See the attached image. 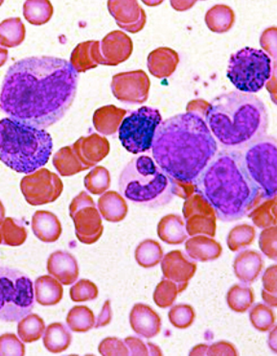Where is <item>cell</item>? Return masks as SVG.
<instances>
[{
	"mask_svg": "<svg viewBox=\"0 0 277 356\" xmlns=\"http://www.w3.org/2000/svg\"><path fill=\"white\" fill-rule=\"evenodd\" d=\"M78 73L69 60L30 57L12 65L5 75L0 108L12 120L39 129L64 118L74 101Z\"/></svg>",
	"mask_w": 277,
	"mask_h": 356,
	"instance_id": "obj_1",
	"label": "cell"
},
{
	"mask_svg": "<svg viewBox=\"0 0 277 356\" xmlns=\"http://www.w3.org/2000/svg\"><path fill=\"white\" fill-rule=\"evenodd\" d=\"M151 149L156 163L181 184H194L219 151L205 120L193 112L163 120Z\"/></svg>",
	"mask_w": 277,
	"mask_h": 356,
	"instance_id": "obj_2",
	"label": "cell"
},
{
	"mask_svg": "<svg viewBox=\"0 0 277 356\" xmlns=\"http://www.w3.org/2000/svg\"><path fill=\"white\" fill-rule=\"evenodd\" d=\"M195 193L214 209L221 221L243 218L255 208L260 191L251 180L243 154L239 150L218 151L194 181Z\"/></svg>",
	"mask_w": 277,
	"mask_h": 356,
	"instance_id": "obj_3",
	"label": "cell"
},
{
	"mask_svg": "<svg viewBox=\"0 0 277 356\" xmlns=\"http://www.w3.org/2000/svg\"><path fill=\"white\" fill-rule=\"evenodd\" d=\"M203 120L216 141L229 150H243L267 136L269 127L268 110L263 101L238 90L214 98Z\"/></svg>",
	"mask_w": 277,
	"mask_h": 356,
	"instance_id": "obj_4",
	"label": "cell"
},
{
	"mask_svg": "<svg viewBox=\"0 0 277 356\" xmlns=\"http://www.w3.org/2000/svg\"><path fill=\"white\" fill-rule=\"evenodd\" d=\"M51 136L11 118L0 120V161L19 173L31 174L49 163Z\"/></svg>",
	"mask_w": 277,
	"mask_h": 356,
	"instance_id": "obj_5",
	"label": "cell"
},
{
	"mask_svg": "<svg viewBox=\"0 0 277 356\" xmlns=\"http://www.w3.org/2000/svg\"><path fill=\"white\" fill-rule=\"evenodd\" d=\"M118 186L125 200L146 208L166 206L176 195L175 181L149 156L129 161L121 171Z\"/></svg>",
	"mask_w": 277,
	"mask_h": 356,
	"instance_id": "obj_6",
	"label": "cell"
},
{
	"mask_svg": "<svg viewBox=\"0 0 277 356\" xmlns=\"http://www.w3.org/2000/svg\"><path fill=\"white\" fill-rule=\"evenodd\" d=\"M273 74V62L265 51L253 47L238 50L229 58L226 76L238 92H260Z\"/></svg>",
	"mask_w": 277,
	"mask_h": 356,
	"instance_id": "obj_7",
	"label": "cell"
},
{
	"mask_svg": "<svg viewBox=\"0 0 277 356\" xmlns=\"http://www.w3.org/2000/svg\"><path fill=\"white\" fill-rule=\"evenodd\" d=\"M35 307L34 284L19 270L0 267V320L19 322Z\"/></svg>",
	"mask_w": 277,
	"mask_h": 356,
	"instance_id": "obj_8",
	"label": "cell"
},
{
	"mask_svg": "<svg viewBox=\"0 0 277 356\" xmlns=\"http://www.w3.org/2000/svg\"><path fill=\"white\" fill-rule=\"evenodd\" d=\"M246 171L260 191L263 200L276 198L277 145L276 138L265 136L241 151Z\"/></svg>",
	"mask_w": 277,
	"mask_h": 356,
	"instance_id": "obj_9",
	"label": "cell"
},
{
	"mask_svg": "<svg viewBox=\"0 0 277 356\" xmlns=\"http://www.w3.org/2000/svg\"><path fill=\"white\" fill-rule=\"evenodd\" d=\"M162 116L158 108L143 106L123 118L118 128V136L128 152L142 154L152 148L156 132Z\"/></svg>",
	"mask_w": 277,
	"mask_h": 356,
	"instance_id": "obj_10",
	"label": "cell"
},
{
	"mask_svg": "<svg viewBox=\"0 0 277 356\" xmlns=\"http://www.w3.org/2000/svg\"><path fill=\"white\" fill-rule=\"evenodd\" d=\"M69 214L74 222L78 241L87 245L99 241L104 227L92 197L84 191L75 197L69 206Z\"/></svg>",
	"mask_w": 277,
	"mask_h": 356,
	"instance_id": "obj_11",
	"label": "cell"
},
{
	"mask_svg": "<svg viewBox=\"0 0 277 356\" xmlns=\"http://www.w3.org/2000/svg\"><path fill=\"white\" fill-rule=\"evenodd\" d=\"M20 189L27 203L42 206L56 201L62 193L64 184L56 174L49 169L40 168L22 178Z\"/></svg>",
	"mask_w": 277,
	"mask_h": 356,
	"instance_id": "obj_12",
	"label": "cell"
},
{
	"mask_svg": "<svg viewBox=\"0 0 277 356\" xmlns=\"http://www.w3.org/2000/svg\"><path fill=\"white\" fill-rule=\"evenodd\" d=\"M183 214L186 219L185 229L188 236H216L217 216L212 207L200 194H196L191 200L186 202Z\"/></svg>",
	"mask_w": 277,
	"mask_h": 356,
	"instance_id": "obj_13",
	"label": "cell"
},
{
	"mask_svg": "<svg viewBox=\"0 0 277 356\" xmlns=\"http://www.w3.org/2000/svg\"><path fill=\"white\" fill-rule=\"evenodd\" d=\"M160 262L163 277L178 285L180 294L185 291L190 280L195 276L197 264L187 259L181 251L168 252Z\"/></svg>",
	"mask_w": 277,
	"mask_h": 356,
	"instance_id": "obj_14",
	"label": "cell"
},
{
	"mask_svg": "<svg viewBox=\"0 0 277 356\" xmlns=\"http://www.w3.org/2000/svg\"><path fill=\"white\" fill-rule=\"evenodd\" d=\"M130 325L133 332L146 339L157 337L161 330L160 315L150 305L137 304L130 313Z\"/></svg>",
	"mask_w": 277,
	"mask_h": 356,
	"instance_id": "obj_15",
	"label": "cell"
},
{
	"mask_svg": "<svg viewBox=\"0 0 277 356\" xmlns=\"http://www.w3.org/2000/svg\"><path fill=\"white\" fill-rule=\"evenodd\" d=\"M47 271L62 285L74 284L80 274L77 259L65 251H56L50 254Z\"/></svg>",
	"mask_w": 277,
	"mask_h": 356,
	"instance_id": "obj_16",
	"label": "cell"
},
{
	"mask_svg": "<svg viewBox=\"0 0 277 356\" xmlns=\"http://www.w3.org/2000/svg\"><path fill=\"white\" fill-rule=\"evenodd\" d=\"M72 148L81 163L87 168L102 161L110 151L108 141L97 135L80 138Z\"/></svg>",
	"mask_w": 277,
	"mask_h": 356,
	"instance_id": "obj_17",
	"label": "cell"
},
{
	"mask_svg": "<svg viewBox=\"0 0 277 356\" xmlns=\"http://www.w3.org/2000/svg\"><path fill=\"white\" fill-rule=\"evenodd\" d=\"M264 268V259L258 252L246 250L239 252L234 259L235 276L246 284H251L258 279Z\"/></svg>",
	"mask_w": 277,
	"mask_h": 356,
	"instance_id": "obj_18",
	"label": "cell"
},
{
	"mask_svg": "<svg viewBox=\"0 0 277 356\" xmlns=\"http://www.w3.org/2000/svg\"><path fill=\"white\" fill-rule=\"evenodd\" d=\"M32 231L40 241L53 243L62 232L59 218L52 212L37 211L32 217Z\"/></svg>",
	"mask_w": 277,
	"mask_h": 356,
	"instance_id": "obj_19",
	"label": "cell"
},
{
	"mask_svg": "<svg viewBox=\"0 0 277 356\" xmlns=\"http://www.w3.org/2000/svg\"><path fill=\"white\" fill-rule=\"evenodd\" d=\"M185 251L190 259L201 262L213 261L221 257V244L210 236H195L185 242Z\"/></svg>",
	"mask_w": 277,
	"mask_h": 356,
	"instance_id": "obj_20",
	"label": "cell"
},
{
	"mask_svg": "<svg viewBox=\"0 0 277 356\" xmlns=\"http://www.w3.org/2000/svg\"><path fill=\"white\" fill-rule=\"evenodd\" d=\"M35 299L44 307L58 305L64 296V289L59 280L52 276L37 277L34 285Z\"/></svg>",
	"mask_w": 277,
	"mask_h": 356,
	"instance_id": "obj_21",
	"label": "cell"
},
{
	"mask_svg": "<svg viewBox=\"0 0 277 356\" xmlns=\"http://www.w3.org/2000/svg\"><path fill=\"white\" fill-rule=\"evenodd\" d=\"M158 236L161 241L170 245H180L187 241L185 225L180 216H167L158 225Z\"/></svg>",
	"mask_w": 277,
	"mask_h": 356,
	"instance_id": "obj_22",
	"label": "cell"
},
{
	"mask_svg": "<svg viewBox=\"0 0 277 356\" xmlns=\"http://www.w3.org/2000/svg\"><path fill=\"white\" fill-rule=\"evenodd\" d=\"M72 343V332L62 323H52L45 328L44 345L49 352L52 353L65 352Z\"/></svg>",
	"mask_w": 277,
	"mask_h": 356,
	"instance_id": "obj_23",
	"label": "cell"
},
{
	"mask_svg": "<svg viewBox=\"0 0 277 356\" xmlns=\"http://www.w3.org/2000/svg\"><path fill=\"white\" fill-rule=\"evenodd\" d=\"M101 216L106 220L117 223L122 221L127 214V204L125 199L117 193L104 194L98 202Z\"/></svg>",
	"mask_w": 277,
	"mask_h": 356,
	"instance_id": "obj_24",
	"label": "cell"
},
{
	"mask_svg": "<svg viewBox=\"0 0 277 356\" xmlns=\"http://www.w3.org/2000/svg\"><path fill=\"white\" fill-rule=\"evenodd\" d=\"M26 29L19 17H11L0 24V45L6 49L19 47L25 40Z\"/></svg>",
	"mask_w": 277,
	"mask_h": 356,
	"instance_id": "obj_25",
	"label": "cell"
},
{
	"mask_svg": "<svg viewBox=\"0 0 277 356\" xmlns=\"http://www.w3.org/2000/svg\"><path fill=\"white\" fill-rule=\"evenodd\" d=\"M53 165L60 175L65 177L75 175L87 169L81 163L72 147L60 149L53 156Z\"/></svg>",
	"mask_w": 277,
	"mask_h": 356,
	"instance_id": "obj_26",
	"label": "cell"
},
{
	"mask_svg": "<svg viewBox=\"0 0 277 356\" xmlns=\"http://www.w3.org/2000/svg\"><path fill=\"white\" fill-rule=\"evenodd\" d=\"M97 45L96 42H85L78 45L73 51L69 63L77 73L85 72L97 65Z\"/></svg>",
	"mask_w": 277,
	"mask_h": 356,
	"instance_id": "obj_27",
	"label": "cell"
},
{
	"mask_svg": "<svg viewBox=\"0 0 277 356\" xmlns=\"http://www.w3.org/2000/svg\"><path fill=\"white\" fill-rule=\"evenodd\" d=\"M45 330L44 321L39 315L32 313L19 320L17 334L22 342L33 343L40 340Z\"/></svg>",
	"mask_w": 277,
	"mask_h": 356,
	"instance_id": "obj_28",
	"label": "cell"
},
{
	"mask_svg": "<svg viewBox=\"0 0 277 356\" xmlns=\"http://www.w3.org/2000/svg\"><path fill=\"white\" fill-rule=\"evenodd\" d=\"M163 250L158 241L146 239L141 242L135 252V260L143 268H153L160 264L162 259Z\"/></svg>",
	"mask_w": 277,
	"mask_h": 356,
	"instance_id": "obj_29",
	"label": "cell"
},
{
	"mask_svg": "<svg viewBox=\"0 0 277 356\" xmlns=\"http://www.w3.org/2000/svg\"><path fill=\"white\" fill-rule=\"evenodd\" d=\"M226 302L228 307L234 312H248L254 302L253 290L246 284L233 285L229 289L226 295Z\"/></svg>",
	"mask_w": 277,
	"mask_h": 356,
	"instance_id": "obj_30",
	"label": "cell"
},
{
	"mask_svg": "<svg viewBox=\"0 0 277 356\" xmlns=\"http://www.w3.org/2000/svg\"><path fill=\"white\" fill-rule=\"evenodd\" d=\"M67 324L73 332H90L95 325L94 313L90 307L77 305L69 310Z\"/></svg>",
	"mask_w": 277,
	"mask_h": 356,
	"instance_id": "obj_31",
	"label": "cell"
},
{
	"mask_svg": "<svg viewBox=\"0 0 277 356\" xmlns=\"http://www.w3.org/2000/svg\"><path fill=\"white\" fill-rule=\"evenodd\" d=\"M53 15V6L47 0H32L24 5L25 19L33 25H44L49 22Z\"/></svg>",
	"mask_w": 277,
	"mask_h": 356,
	"instance_id": "obj_32",
	"label": "cell"
},
{
	"mask_svg": "<svg viewBox=\"0 0 277 356\" xmlns=\"http://www.w3.org/2000/svg\"><path fill=\"white\" fill-rule=\"evenodd\" d=\"M0 229H1L2 243L7 246L17 247L26 241L27 229L12 217H6L4 219Z\"/></svg>",
	"mask_w": 277,
	"mask_h": 356,
	"instance_id": "obj_33",
	"label": "cell"
},
{
	"mask_svg": "<svg viewBox=\"0 0 277 356\" xmlns=\"http://www.w3.org/2000/svg\"><path fill=\"white\" fill-rule=\"evenodd\" d=\"M256 232L251 225L242 224L234 227L229 232L226 243L231 252H238L240 250L251 246L255 239Z\"/></svg>",
	"mask_w": 277,
	"mask_h": 356,
	"instance_id": "obj_34",
	"label": "cell"
},
{
	"mask_svg": "<svg viewBox=\"0 0 277 356\" xmlns=\"http://www.w3.org/2000/svg\"><path fill=\"white\" fill-rule=\"evenodd\" d=\"M249 320L253 327L261 332H269L276 325L274 310L269 305L264 304H258L251 307Z\"/></svg>",
	"mask_w": 277,
	"mask_h": 356,
	"instance_id": "obj_35",
	"label": "cell"
},
{
	"mask_svg": "<svg viewBox=\"0 0 277 356\" xmlns=\"http://www.w3.org/2000/svg\"><path fill=\"white\" fill-rule=\"evenodd\" d=\"M178 294V285L172 280L165 279L156 287L153 298L158 307L168 308L172 307Z\"/></svg>",
	"mask_w": 277,
	"mask_h": 356,
	"instance_id": "obj_36",
	"label": "cell"
},
{
	"mask_svg": "<svg viewBox=\"0 0 277 356\" xmlns=\"http://www.w3.org/2000/svg\"><path fill=\"white\" fill-rule=\"evenodd\" d=\"M110 177L109 171L104 168H95L85 178V188L90 193L99 195L110 188Z\"/></svg>",
	"mask_w": 277,
	"mask_h": 356,
	"instance_id": "obj_37",
	"label": "cell"
},
{
	"mask_svg": "<svg viewBox=\"0 0 277 356\" xmlns=\"http://www.w3.org/2000/svg\"><path fill=\"white\" fill-rule=\"evenodd\" d=\"M168 318L173 327L178 330H185L193 325L196 313L191 305L181 304L171 308Z\"/></svg>",
	"mask_w": 277,
	"mask_h": 356,
	"instance_id": "obj_38",
	"label": "cell"
},
{
	"mask_svg": "<svg viewBox=\"0 0 277 356\" xmlns=\"http://www.w3.org/2000/svg\"><path fill=\"white\" fill-rule=\"evenodd\" d=\"M276 198L271 200H266V203L262 204L260 208L253 209L249 216L251 217L253 224L260 229L269 228V227L276 226V218L274 213Z\"/></svg>",
	"mask_w": 277,
	"mask_h": 356,
	"instance_id": "obj_39",
	"label": "cell"
},
{
	"mask_svg": "<svg viewBox=\"0 0 277 356\" xmlns=\"http://www.w3.org/2000/svg\"><path fill=\"white\" fill-rule=\"evenodd\" d=\"M276 265H271L264 272L262 282V299L269 307L276 308L277 307V286H276Z\"/></svg>",
	"mask_w": 277,
	"mask_h": 356,
	"instance_id": "obj_40",
	"label": "cell"
},
{
	"mask_svg": "<svg viewBox=\"0 0 277 356\" xmlns=\"http://www.w3.org/2000/svg\"><path fill=\"white\" fill-rule=\"evenodd\" d=\"M98 287L89 280H80L72 289H70L69 296L72 302H84L97 299Z\"/></svg>",
	"mask_w": 277,
	"mask_h": 356,
	"instance_id": "obj_41",
	"label": "cell"
},
{
	"mask_svg": "<svg viewBox=\"0 0 277 356\" xmlns=\"http://www.w3.org/2000/svg\"><path fill=\"white\" fill-rule=\"evenodd\" d=\"M259 247L262 252L269 259H277V229L276 226L269 227L262 231L259 236Z\"/></svg>",
	"mask_w": 277,
	"mask_h": 356,
	"instance_id": "obj_42",
	"label": "cell"
},
{
	"mask_svg": "<svg viewBox=\"0 0 277 356\" xmlns=\"http://www.w3.org/2000/svg\"><path fill=\"white\" fill-rule=\"evenodd\" d=\"M24 355L25 346L16 334L5 333L0 337V356Z\"/></svg>",
	"mask_w": 277,
	"mask_h": 356,
	"instance_id": "obj_43",
	"label": "cell"
},
{
	"mask_svg": "<svg viewBox=\"0 0 277 356\" xmlns=\"http://www.w3.org/2000/svg\"><path fill=\"white\" fill-rule=\"evenodd\" d=\"M101 355H129V350L124 341L117 337L105 338L98 347Z\"/></svg>",
	"mask_w": 277,
	"mask_h": 356,
	"instance_id": "obj_44",
	"label": "cell"
},
{
	"mask_svg": "<svg viewBox=\"0 0 277 356\" xmlns=\"http://www.w3.org/2000/svg\"><path fill=\"white\" fill-rule=\"evenodd\" d=\"M206 355H238V350L231 343L220 341L208 346Z\"/></svg>",
	"mask_w": 277,
	"mask_h": 356,
	"instance_id": "obj_45",
	"label": "cell"
},
{
	"mask_svg": "<svg viewBox=\"0 0 277 356\" xmlns=\"http://www.w3.org/2000/svg\"><path fill=\"white\" fill-rule=\"evenodd\" d=\"M130 355H149L147 344H145L140 338L129 337L124 340Z\"/></svg>",
	"mask_w": 277,
	"mask_h": 356,
	"instance_id": "obj_46",
	"label": "cell"
},
{
	"mask_svg": "<svg viewBox=\"0 0 277 356\" xmlns=\"http://www.w3.org/2000/svg\"><path fill=\"white\" fill-rule=\"evenodd\" d=\"M112 305H110V300H106L104 305H103L102 310H101L99 316L97 318V322H95L94 327L100 328L106 327L112 322Z\"/></svg>",
	"mask_w": 277,
	"mask_h": 356,
	"instance_id": "obj_47",
	"label": "cell"
},
{
	"mask_svg": "<svg viewBox=\"0 0 277 356\" xmlns=\"http://www.w3.org/2000/svg\"><path fill=\"white\" fill-rule=\"evenodd\" d=\"M271 330H271H271H269V332H271V333H269L268 344H269V348H271V350H273L274 353H276L277 352V343H276V325H274V327L273 328H271Z\"/></svg>",
	"mask_w": 277,
	"mask_h": 356,
	"instance_id": "obj_48",
	"label": "cell"
},
{
	"mask_svg": "<svg viewBox=\"0 0 277 356\" xmlns=\"http://www.w3.org/2000/svg\"><path fill=\"white\" fill-rule=\"evenodd\" d=\"M208 345L201 344L196 346L194 347L192 350H190L189 355H206V352H208Z\"/></svg>",
	"mask_w": 277,
	"mask_h": 356,
	"instance_id": "obj_49",
	"label": "cell"
},
{
	"mask_svg": "<svg viewBox=\"0 0 277 356\" xmlns=\"http://www.w3.org/2000/svg\"><path fill=\"white\" fill-rule=\"evenodd\" d=\"M149 355H162V352L158 346L153 344V343H147Z\"/></svg>",
	"mask_w": 277,
	"mask_h": 356,
	"instance_id": "obj_50",
	"label": "cell"
},
{
	"mask_svg": "<svg viewBox=\"0 0 277 356\" xmlns=\"http://www.w3.org/2000/svg\"><path fill=\"white\" fill-rule=\"evenodd\" d=\"M7 60H8V50L2 49V47H0V67H3Z\"/></svg>",
	"mask_w": 277,
	"mask_h": 356,
	"instance_id": "obj_51",
	"label": "cell"
},
{
	"mask_svg": "<svg viewBox=\"0 0 277 356\" xmlns=\"http://www.w3.org/2000/svg\"><path fill=\"white\" fill-rule=\"evenodd\" d=\"M5 219V208L2 202L0 201V227Z\"/></svg>",
	"mask_w": 277,
	"mask_h": 356,
	"instance_id": "obj_52",
	"label": "cell"
},
{
	"mask_svg": "<svg viewBox=\"0 0 277 356\" xmlns=\"http://www.w3.org/2000/svg\"><path fill=\"white\" fill-rule=\"evenodd\" d=\"M2 243L1 229H0V244Z\"/></svg>",
	"mask_w": 277,
	"mask_h": 356,
	"instance_id": "obj_53",
	"label": "cell"
},
{
	"mask_svg": "<svg viewBox=\"0 0 277 356\" xmlns=\"http://www.w3.org/2000/svg\"><path fill=\"white\" fill-rule=\"evenodd\" d=\"M3 4V1H0V5Z\"/></svg>",
	"mask_w": 277,
	"mask_h": 356,
	"instance_id": "obj_54",
	"label": "cell"
}]
</instances>
